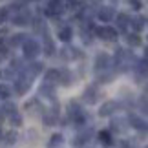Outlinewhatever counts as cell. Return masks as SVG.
<instances>
[{"label": "cell", "mask_w": 148, "mask_h": 148, "mask_svg": "<svg viewBox=\"0 0 148 148\" xmlns=\"http://www.w3.org/2000/svg\"><path fill=\"white\" fill-rule=\"evenodd\" d=\"M22 51H24L26 59L33 60L38 53H40V44H38L37 40H33V38H27V40L22 44Z\"/></svg>", "instance_id": "cell-1"}, {"label": "cell", "mask_w": 148, "mask_h": 148, "mask_svg": "<svg viewBox=\"0 0 148 148\" xmlns=\"http://www.w3.org/2000/svg\"><path fill=\"white\" fill-rule=\"evenodd\" d=\"M95 35L104 38V40H115L117 38V31L112 29L110 26H101V27H95Z\"/></svg>", "instance_id": "cell-2"}, {"label": "cell", "mask_w": 148, "mask_h": 148, "mask_svg": "<svg viewBox=\"0 0 148 148\" xmlns=\"http://www.w3.org/2000/svg\"><path fill=\"white\" fill-rule=\"evenodd\" d=\"M29 86H31V77H27V75L16 79V82H15V90H16L18 95H24L27 90H29Z\"/></svg>", "instance_id": "cell-3"}, {"label": "cell", "mask_w": 148, "mask_h": 148, "mask_svg": "<svg viewBox=\"0 0 148 148\" xmlns=\"http://www.w3.org/2000/svg\"><path fill=\"white\" fill-rule=\"evenodd\" d=\"M110 66V55L108 53H99L95 57V70H106V68Z\"/></svg>", "instance_id": "cell-4"}, {"label": "cell", "mask_w": 148, "mask_h": 148, "mask_svg": "<svg viewBox=\"0 0 148 148\" xmlns=\"http://www.w3.org/2000/svg\"><path fill=\"white\" fill-rule=\"evenodd\" d=\"M62 11H64V4L60 2V0H51V2L48 4V9H46V13L48 15H60Z\"/></svg>", "instance_id": "cell-5"}, {"label": "cell", "mask_w": 148, "mask_h": 148, "mask_svg": "<svg viewBox=\"0 0 148 148\" xmlns=\"http://www.w3.org/2000/svg\"><path fill=\"white\" fill-rule=\"evenodd\" d=\"M97 16H99V20H102V22H110L113 16H115V11H113V8H101Z\"/></svg>", "instance_id": "cell-6"}, {"label": "cell", "mask_w": 148, "mask_h": 148, "mask_svg": "<svg viewBox=\"0 0 148 148\" xmlns=\"http://www.w3.org/2000/svg\"><path fill=\"white\" fill-rule=\"evenodd\" d=\"M24 71H26V75H27V77H31V79H33V77H37L38 73L42 71V64H40V62H33L31 66L24 68Z\"/></svg>", "instance_id": "cell-7"}, {"label": "cell", "mask_w": 148, "mask_h": 148, "mask_svg": "<svg viewBox=\"0 0 148 148\" xmlns=\"http://www.w3.org/2000/svg\"><path fill=\"white\" fill-rule=\"evenodd\" d=\"M27 22H29V13H27V11H24V9H22L20 13L13 18V24H16V26H26Z\"/></svg>", "instance_id": "cell-8"}, {"label": "cell", "mask_w": 148, "mask_h": 148, "mask_svg": "<svg viewBox=\"0 0 148 148\" xmlns=\"http://www.w3.org/2000/svg\"><path fill=\"white\" fill-rule=\"evenodd\" d=\"M82 99L88 102V104H93L95 101H97V90L95 88H86V92H84V95H82Z\"/></svg>", "instance_id": "cell-9"}, {"label": "cell", "mask_w": 148, "mask_h": 148, "mask_svg": "<svg viewBox=\"0 0 148 148\" xmlns=\"http://www.w3.org/2000/svg\"><path fill=\"white\" fill-rule=\"evenodd\" d=\"M71 35H73V29L70 26H64V27H60L59 29V38L60 40H64V42H70L71 40Z\"/></svg>", "instance_id": "cell-10"}, {"label": "cell", "mask_w": 148, "mask_h": 148, "mask_svg": "<svg viewBox=\"0 0 148 148\" xmlns=\"http://www.w3.org/2000/svg\"><path fill=\"white\" fill-rule=\"evenodd\" d=\"M44 37H46V38H44V53H46L48 57H51V55H53V51H55V44H53V40L49 38L48 33H46Z\"/></svg>", "instance_id": "cell-11"}, {"label": "cell", "mask_w": 148, "mask_h": 148, "mask_svg": "<svg viewBox=\"0 0 148 148\" xmlns=\"http://www.w3.org/2000/svg\"><path fill=\"white\" fill-rule=\"evenodd\" d=\"M60 81V70H49L46 73V82L48 84H53V82H59Z\"/></svg>", "instance_id": "cell-12"}, {"label": "cell", "mask_w": 148, "mask_h": 148, "mask_svg": "<svg viewBox=\"0 0 148 148\" xmlns=\"http://www.w3.org/2000/svg\"><path fill=\"white\" fill-rule=\"evenodd\" d=\"M27 40V35H24V33H16V35H13L11 37V46H22Z\"/></svg>", "instance_id": "cell-13"}, {"label": "cell", "mask_w": 148, "mask_h": 148, "mask_svg": "<svg viewBox=\"0 0 148 148\" xmlns=\"http://www.w3.org/2000/svg\"><path fill=\"white\" fill-rule=\"evenodd\" d=\"M38 92H40L44 97H49V99H53V97H55V90H53V86H51V84H48V82H46V84H42Z\"/></svg>", "instance_id": "cell-14"}, {"label": "cell", "mask_w": 148, "mask_h": 148, "mask_svg": "<svg viewBox=\"0 0 148 148\" xmlns=\"http://www.w3.org/2000/svg\"><path fill=\"white\" fill-rule=\"evenodd\" d=\"M79 55L81 53H79V49H75V48H64L62 49V59H77Z\"/></svg>", "instance_id": "cell-15"}, {"label": "cell", "mask_w": 148, "mask_h": 148, "mask_svg": "<svg viewBox=\"0 0 148 148\" xmlns=\"http://www.w3.org/2000/svg\"><path fill=\"white\" fill-rule=\"evenodd\" d=\"M60 82L64 84V86H68V84H71L73 82V75L68 70H62L60 71Z\"/></svg>", "instance_id": "cell-16"}, {"label": "cell", "mask_w": 148, "mask_h": 148, "mask_svg": "<svg viewBox=\"0 0 148 148\" xmlns=\"http://www.w3.org/2000/svg\"><path fill=\"white\" fill-rule=\"evenodd\" d=\"M130 18H128V16L126 15H117V27H119V29H126V27H128V24H130V22H128Z\"/></svg>", "instance_id": "cell-17"}, {"label": "cell", "mask_w": 148, "mask_h": 148, "mask_svg": "<svg viewBox=\"0 0 148 148\" xmlns=\"http://www.w3.org/2000/svg\"><path fill=\"white\" fill-rule=\"evenodd\" d=\"M126 42L130 46H141V37L137 33H132V35H126Z\"/></svg>", "instance_id": "cell-18"}, {"label": "cell", "mask_w": 148, "mask_h": 148, "mask_svg": "<svg viewBox=\"0 0 148 148\" xmlns=\"http://www.w3.org/2000/svg\"><path fill=\"white\" fill-rule=\"evenodd\" d=\"M145 16H137V18H134V22H132V27H134V29L135 31H141V29H143V27H145Z\"/></svg>", "instance_id": "cell-19"}, {"label": "cell", "mask_w": 148, "mask_h": 148, "mask_svg": "<svg viewBox=\"0 0 148 148\" xmlns=\"http://www.w3.org/2000/svg\"><path fill=\"white\" fill-rule=\"evenodd\" d=\"M113 108H115L113 102H106V104L101 108V115H110V113L113 112Z\"/></svg>", "instance_id": "cell-20"}, {"label": "cell", "mask_w": 148, "mask_h": 148, "mask_svg": "<svg viewBox=\"0 0 148 148\" xmlns=\"http://www.w3.org/2000/svg\"><path fill=\"white\" fill-rule=\"evenodd\" d=\"M137 71L141 73V77H146V75H148V60L139 62V68H137Z\"/></svg>", "instance_id": "cell-21"}, {"label": "cell", "mask_w": 148, "mask_h": 148, "mask_svg": "<svg viewBox=\"0 0 148 148\" xmlns=\"http://www.w3.org/2000/svg\"><path fill=\"white\" fill-rule=\"evenodd\" d=\"M0 97H2V99H8L9 97V88L4 86V84H0Z\"/></svg>", "instance_id": "cell-22"}, {"label": "cell", "mask_w": 148, "mask_h": 148, "mask_svg": "<svg viewBox=\"0 0 148 148\" xmlns=\"http://www.w3.org/2000/svg\"><path fill=\"white\" fill-rule=\"evenodd\" d=\"M11 68H13V70H22V60H18V59H15L13 62H11Z\"/></svg>", "instance_id": "cell-23"}, {"label": "cell", "mask_w": 148, "mask_h": 148, "mask_svg": "<svg viewBox=\"0 0 148 148\" xmlns=\"http://www.w3.org/2000/svg\"><path fill=\"white\" fill-rule=\"evenodd\" d=\"M101 139H102V143H110V134L108 132H101Z\"/></svg>", "instance_id": "cell-24"}, {"label": "cell", "mask_w": 148, "mask_h": 148, "mask_svg": "<svg viewBox=\"0 0 148 148\" xmlns=\"http://www.w3.org/2000/svg\"><path fill=\"white\" fill-rule=\"evenodd\" d=\"M60 141H62L60 135H53V137H51V146H57V145L60 143Z\"/></svg>", "instance_id": "cell-25"}, {"label": "cell", "mask_w": 148, "mask_h": 148, "mask_svg": "<svg viewBox=\"0 0 148 148\" xmlns=\"http://www.w3.org/2000/svg\"><path fill=\"white\" fill-rule=\"evenodd\" d=\"M5 18H8V9H0V24L5 22Z\"/></svg>", "instance_id": "cell-26"}, {"label": "cell", "mask_w": 148, "mask_h": 148, "mask_svg": "<svg viewBox=\"0 0 148 148\" xmlns=\"http://www.w3.org/2000/svg\"><path fill=\"white\" fill-rule=\"evenodd\" d=\"M128 2H130V5H132L134 9H139L141 8V2H139V0H128Z\"/></svg>", "instance_id": "cell-27"}, {"label": "cell", "mask_w": 148, "mask_h": 148, "mask_svg": "<svg viewBox=\"0 0 148 148\" xmlns=\"http://www.w3.org/2000/svg\"><path fill=\"white\" fill-rule=\"evenodd\" d=\"M11 119H13V123H15V124H20V115L13 113V117H11Z\"/></svg>", "instance_id": "cell-28"}, {"label": "cell", "mask_w": 148, "mask_h": 148, "mask_svg": "<svg viewBox=\"0 0 148 148\" xmlns=\"http://www.w3.org/2000/svg\"><path fill=\"white\" fill-rule=\"evenodd\" d=\"M92 2H93V4H97V2H101V0H92Z\"/></svg>", "instance_id": "cell-29"}, {"label": "cell", "mask_w": 148, "mask_h": 148, "mask_svg": "<svg viewBox=\"0 0 148 148\" xmlns=\"http://www.w3.org/2000/svg\"><path fill=\"white\" fill-rule=\"evenodd\" d=\"M0 60H2V55H0Z\"/></svg>", "instance_id": "cell-30"}]
</instances>
